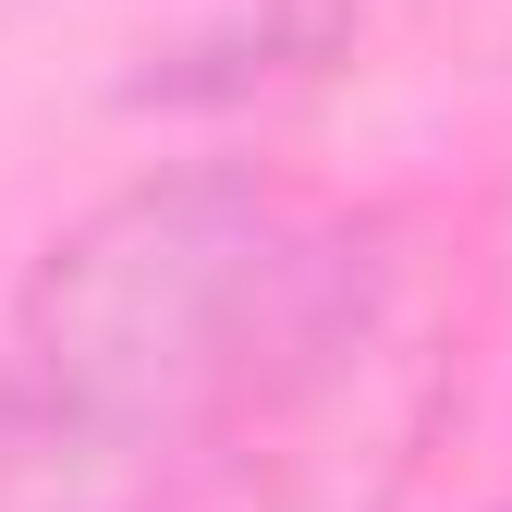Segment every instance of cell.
Segmentation results:
<instances>
[{"label":"cell","mask_w":512,"mask_h":512,"mask_svg":"<svg viewBox=\"0 0 512 512\" xmlns=\"http://www.w3.org/2000/svg\"><path fill=\"white\" fill-rule=\"evenodd\" d=\"M427 415L403 232L196 159L98 196L25 269L0 512H378Z\"/></svg>","instance_id":"1"},{"label":"cell","mask_w":512,"mask_h":512,"mask_svg":"<svg viewBox=\"0 0 512 512\" xmlns=\"http://www.w3.org/2000/svg\"><path fill=\"white\" fill-rule=\"evenodd\" d=\"M354 61V13L342 0H269L256 25H220V37H183L159 74H135L122 98L135 110H220V98H281V86H317Z\"/></svg>","instance_id":"2"},{"label":"cell","mask_w":512,"mask_h":512,"mask_svg":"<svg viewBox=\"0 0 512 512\" xmlns=\"http://www.w3.org/2000/svg\"><path fill=\"white\" fill-rule=\"evenodd\" d=\"M464 13H476V25H488L500 49H512V0H464Z\"/></svg>","instance_id":"3"},{"label":"cell","mask_w":512,"mask_h":512,"mask_svg":"<svg viewBox=\"0 0 512 512\" xmlns=\"http://www.w3.org/2000/svg\"><path fill=\"white\" fill-rule=\"evenodd\" d=\"M500 512H512V500H500Z\"/></svg>","instance_id":"4"}]
</instances>
